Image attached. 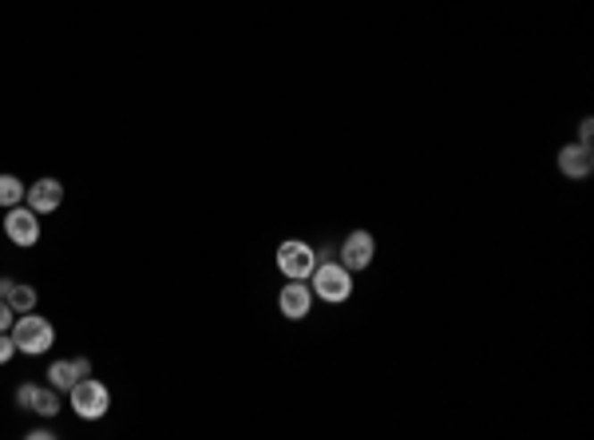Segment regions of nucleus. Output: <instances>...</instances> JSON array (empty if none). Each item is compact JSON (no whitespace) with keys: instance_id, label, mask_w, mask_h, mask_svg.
I'll list each match as a JSON object with an SVG mask.
<instances>
[{"instance_id":"20e7f679","label":"nucleus","mask_w":594,"mask_h":440,"mask_svg":"<svg viewBox=\"0 0 594 440\" xmlns=\"http://www.w3.org/2000/svg\"><path fill=\"white\" fill-rule=\"evenodd\" d=\"M314 266H317V250L309 242H301V238H289V242L278 246V270L286 278H309Z\"/></svg>"},{"instance_id":"0eeeda50","label":"nucleus","mask_w":594,"mask_h":440,"mask_svg":"<svg viewBox=\"0 0 594 440\" xmlns=\"http://www.w3.org/2000/svg\"><path fill=\"white\" fill-rule=\"evenodd\" d=\"M16 405L36 417H56L60 412V393L56 389H40V385H21L16 389Z\"/></svg>"},{"instance_id":"f8f14e48","label":"nucleus","mask_w":594,"mask_h":440,"mask_svg":"<svg viewBox=\"0 0 594 440\" xmlns=\"http://www.w3.org/2000/svg\"><path fill=\"white\" fill-rule=\"evenodd\" d=\"M4 301L16 309V314H29V309H36V290L24 286V282H13L8 293H4Z\"/></svg>"},{"instance_id":"423d86ee","label":"nucleus","mask_w":594,"mask_h":440,"mask_svg":"<svg viewBox=\"0 0 594 440\" xmlns=\"http://www.w3.org/2000/svg\"><path fill=\"white\" fill-rule=\"evenodd\" d=\"M278 309H281V317H289V322L309 317V309H314V290L305 286V278H289V286H281Z\"/></svg>"},{"instance_id":"dca6fc26","label":"nucleus","mask_w":594,"mask_h":440,"mask_svg":"<svg viewBox=\"0 0 594 440\" xmlns=\"http://www.w3.org/2000/svg\"><path fill=\"white\" fill-rule=\"evenodd\" d=\"M590 140H594V119L587 115V119L579 123V143H582V147H590Z\"/></svg>"},{"instance_id":"f257e3e1","label":"nucleus","mask_w":594,"mask_h":440,"mask_svg":"<svg viewBox=\"0 0 594 440\" xmlns=\"http://www.w3.org/2000/svg\"><path fill=\"white\" fill-rule=\"evenodd\" d=\"M13 342H16V353H29V357H40L52 350V342H56V329H52L48 317H40L36 309H29V314H16L13 322Z\"/></svg>"},{"instance_id":"f3484780","label":"nucleus","mask_w":594,"mask_h":440,"mask_svg":"<svg viewBox=\"0 0 594 440\" xmlns=\"http://www.w3.org/2000/svg\"><path fill=\"white\" fill-rule=\"evenodd\" d=\"M8 286H13V278H0V298L8 293Z\"/></svg>"},{"instance_id":"39448f33","label":"nucleus","mask_w":594,"mask_h":440,"mask_svg":"<svg viewBox=\"0 0 594 440\" xmlns=\"http://www.w3.org/2000/svg\"><path fill=\"white\" fill-rule=\"evenodd\" d=\"M4 234L13 238L16 246H36L40 242V215H36L32 207H8Z\"/></svg>"},{"instance_id":"4468645a","label":"nucleus","mask_w":594,"mask_h":440,"mask_svg":"<svg viewBox=\"0 0 594 440\" xmlns=\"http://www.w3.org/2000/svg\"><path fill=\"white\" fill-rule=\"evenodd\" d=\"M16 357V342H13V334H0V365H8Z\"/></svg>"},{"instance_id":"9d476101","label":"nucleus","mask_w":594,"mask_h":440,"mask_svg":"<svg viewBox=\"0 0 594 440\" xmlns=\"http://www.w3.org/2000/svg\"><path fill=\"white\" fill-rule=\"evenodd\" d=\"M559 171L566 179H587L594 171V151L582 143H566L559 151Z\"/></svg>"},{"instance_id":"2eb2a0df","label":"nucleus","mask_w":594,"mask_h":440,"mask_svg":"<svg viewBox=\"0 0 594 440\" xmlns=\"http://www.w3.org/2000/svg\"><path fill=\"white\" fill-rule=\"evenodd\" d=\"M13 322H16V309L8 306L4 298H0V334H8V329H13Z\"/></svg>"},{"instance_id":"1a4fd4ad","label":"nucleus","mask_w":594,"mask_h":440,"mask_svg":"<svg viewBox=\"0 0 594 440\" xmlns=\"http://www.w3.org/2000/svg\"><path fill=\"white\" fill-rule=\"evenodd\" d=\"M24 203H29L36 215H52V210H60V203H63V182L60 179H36L29 187V195H24Z\"/></svg>"},{"instance_id":"7ed1b4c3","label":"nucleus","mask_w":594,"mask_h":440,"mask_svg":"<svg viewBox=\"0 0 594 440\" xmlns=\"http://www.w3.org/2000/svg\"><path fill=\"white\" fill-rule=\"evenodd\" d=\"M68 397H71V412H76L79 420H99L112 409V393H107V385L96 377H79L68 389Z\"/></svg>"},{"instance_id":"ddd939ff","label":"nucleus","mask_w":594,"mask_h":440,"mask_svg":"<svg viewBox=\"0 0 594 440\" xmlns=\"http://www.w3.org/2000/svg\"><path fill=\"white\" fill-rule=\"evenodd\" d=\"M29 187H24L16 175H0V207H21Z\"/></svg>"},{"instance_id":"9b49d317","label":"nucleus","mask_w":594,"mask_h":440,"mask_svg":"<svg viewBox=\"0 0 594 440\" xmlns=\"http://www.w3.org/2000/svg\"><path fill=\"white\" fill-rule=\"evenodd\" d=\"M79 377H91V361H88V357H76V361H52L48 365L52 389H71Z\"/></svg>"},{"instance_id":"6e6552de","label":"nucleus","mask_w":594,"mask_h":440,"mask_svg":"<svg viewBox=\"0 0 594 440\" xmlns=\"http://www.w3.org/2000/svg\"><path fill=\"white\" fill-rule=\"evenodd\" d=\"M372 254H377V242H372L369 231H353L341 242V266L345 270H364V266L372 262Z\"/></svg>"},{"instance_id":"f03ea898","label":"nucleus","mask_w":594,"mask_h":440,"mask_svg":"<svg viewBox=\"0 0 594 440\" xmlns=\"http://www.w3.org/2000/svg\"><path fill=\"white\" fill-rule=\"evenodd\" d=\"M309 290L317 293L322 301H333V306H341V301H349L353 293V270H345L341 262H317L314 274H309Z\"/></svg>"}]
</instances>
